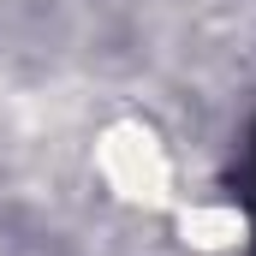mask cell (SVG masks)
Returning <instances> with one entry per match:
<instances>
[{
	"instance_id": "6da1fadb",
	"label": "cell",
	"mask_w": 256,
	"mask_h": 256,
	"mask_svg": "<svg viewBox=\"0 0 256 256\" xmlns=\"http://www.w3.org/2000/svg\"><path fill=\"white\" fill-rule=\"evenodd\" d=\"M90 173L102 179V191L131 214H173L179 208V155L161 137V126L120 114L96 131L90 143Z\"/></svg>"
},
{
	"instance_id": "7a4b0ae2",
	"label": "cell",
	"mask_w": 256,
	"mask_h": 256,
	"mask_svg": "<svg viewBox=\"0 0 256 256\" xmlns=\"http://www.w3.org/2000/svg\"><path fill=\"white\" fill-rule=\"evenodd\" d=\"M179 244L191 256H244L250 244V214L232 202V196H179V208L167 214Z\"/></svg>"
}]
</instances>
